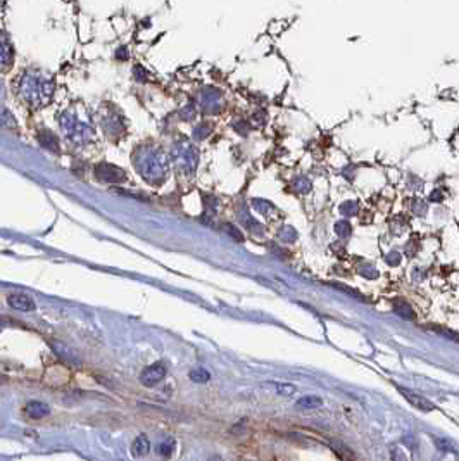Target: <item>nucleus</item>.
Returning <instances> with one entry per match:
<instances>
[{
  "label": "nucleus",
  "mask_w": 459,
  "mask_h": 461,
  "mask_svg": "<svg viewBox=\"0 0 459 461\" xmlns=\"http://www.w3.org/2000/svg\"><path fill=\"white\" fill-rule=\"evenodd\" d=\"M14 90L24 106L31 109L47 106L54 96V82L45 73L37 69H26L14 82Z\"/></svg>",
  "instance_id": "1"
},
{
  "label": "nucleus",
  "mask_w": 459,
  "mask_h": 461,
  "mask_svg": "<svg viewBox=\"0 0 459 461\" xmlns=\"http://www.w3.org/2000/svg\"><path fill=\"white\" fill-rule=\"evenodd\" d=\"M168 157L163 152H152L140 164V173L149 183H159L164 180L168 173Z\"/></svg>",
  "instance_id": "2"
},
{
  "label": "nucleus",
  "mask_w": 459,
  "mask_h": 461,
  "mask_svg": "<svg viewBox=\"0 0 459 461\" xmlns=\"http://www.w3.org/2000/svg\"><path fill=\"white\" fill-rule=\"evenodd\" d=\"M197 159L199 154L190 142H178L177 149H174V161L183 173H194L197 168Z\"/></svg>",
  "instance_id": "3"
},
{
  "label": "nucleus",
  "mask_w": 459,
  "mask_h": 461,
  "mask_svg": "<svg viewBox=\"0 0 459 461\" xmlns=\"http://www.w3.org/2000/svg\"><path fill=\"white\" fill-rule=\"evenodd\" d=\"M14 66V47L9 35L0 30V73H7Z\"/></svg>",
  "instance_id": "4"
},
{
  "label": "nucleus",
  "mask_w": 459,
  "mask_h": 461,
  "mask_svg": "<svg viewBox=\"0 0 459 461\" xmlns=\"http://www.w3.org/2000/svg\"><path fill=\"white\" fill-rule=\"evenodd\" d=\"M96 177L100 181H106V183H119V181L125 180L126 174L121 168L109 163H102L96 168Z\"/></svg>",
  "instance_id": "5"
},
{
  "label": "nucleus",
  "mask_w": 459,
  "mask_h": 461,
  "mask_svg": "<svg viewBox=\"0 0 459 461\" xmlns=\"http://www.w3.org/2000/svg\"><path fill=\"white\" fill-rule=\"evenodd\" d=\"M166 379V368L161 363H154V365L147 366L142 373H140V382L145 387H154L159 382Z\"/></svg>",
  "instance_id": "6"
},
{
  "label": "nucleus",
  "mask_w": 459,
  "mask_h": 461,
  "mask_svg": "<svg viewBox=\"0 0 459 461\" xmlns=\"http://www.w3.org/2000/svg\"><path fill=\"white\" fill-rule=\"evenodd\" d=\"M399 392L406 397V401H408L411 406L418 408V410H422V411H435V408H437L435 404H433L432 401L426 399V397H423L422 394L413 392V390H409V389H402V387H399Z\"/></svg>",
  "instance_id": "7"
},
{
  "label": "nucleus",
  "mask_w": 459,
  "mask_h": 461,
  "mask_svg": "<svg viewBox=\"0 0 459 461\" xmlns=\"http://www.w3.org/2000/svg\"><path fill=\"white\" fill-rule=\"evenodd\" d=\"M7 305L16 311H23V313H30V311L37 309V302H35V299L28 294L7 296Z\"/></svg>",
  "instance_id": "8"
},
{
  "label": "nucleus",
  "mask_w": 459,
  "mask_h": 461,
  "mask_svg": "<svg viewBox=\"0 0 459 461\" xmlns=\"http://www.w3.org/2000/svg\"><path fill=\"white\" fill-rule=\"evenodd\" d=\"M219 104H222V92L216 89H206L201 96V106L204 109H208L209 113H213V109H218Z\"/></svg>",
  "instance_id": "9"
},
{
  "label": "nucleus",
  "mask_w": 459,
  "mask_h": 461,
  "mask_svg": "<svg viewBox=\"0 0 459 461\" xmlns=\"http://www.w3.org/2000/svg\"><path fill=\"white\" fill-rule=\"evenodd\" d=\"M26 415L31 420H42V418H47L51 415V406L40 401H31L26 404Z\"/></svg>",
  "instance_id": "10"
},
{
  "label": "nucleus",
  "mask_w": 459,
  "mask_h": 461,
  "mask_svg": "<svg viewBox=\"0 0 459 461\" xmlns=\"http://www.w3.org/2000/svg\"><path fill=\"white\" fill-rule=\"evenodd\" d=\"M149 451H150L149 437L143 434L138 435L132 444V455L135 456V458H143V456L149 455Z\"/></svg>",
  "instance_id": "11"
},
{
  "label": "nucleus",
  "mask_w": 459,
  "mask_h": 461,
  "mask_svg": "<svg viewBox=\"0 0 459 461\" xmlns=\"http://www.w3.org/2000/svg\"><path fill=\"white\" fill-rule=\"evenodd\" d=\"M296 406L300 410H316V408L323 406V399L318 396H304L296 401Z\"/></svg>",
  "instance_id": "12"
},
{
  "label": "nucleus",
  "mask_w": 459,
  "mask_h": 461,
  "mask_svg": "<svg viewBox=\"0 0 459 461\" xmlns=\"http://www.w3.org/2000/svg\"><path fill=\"white\" fill-rule=\"evenodd\" d=\"M40 142L44 147L51 149V151L54 152H59V144H57V138H55V135L52 134V132L48 130H44L40 134Z\"/></svg>",
  "instance_id": "13"
},
{
  "label": "nucleus",
  "mask_w": 459,
  "mask_h": 461,
  "mask_svg": "<svg viewBox=\"0 0 459 461\" xmlns=\"http://www.w3.org/2000/svg\"><path fill=\"white\" fill-rule=\"evenodd\" d=\"M238 218L242 219V223H244V225L247 226V228L251 230L252 233H258V235H261V233L264 232V230H262V226L259 225V223L255 222V219L252 218V216L249 215V213L244 211V213H242V215H238Z\"/></svg>",
  "instance_id": "14"
},
{
  "label": "nucleus",
  "mask_w": 459,
  "mask_h": 461,
  "mask_svg": "<svg viewBox=\"0 0 459 461\" xmlns=\"http://www.w3.org/2000/svg\"><path fill=\"white\" fill-rule=\"evenodd\" d=\"M297 237H299V233H297V232H296V228H292V226H290V225L283 226V228L278 232V239H280V242H283V244H292V242H296Z\"/></svg>",
  "instance_id": "15"
},
{
  "label": "nucleus",
  "mask_w": 459,
  "mask_h": 461,
  "mask_svg": "<svg viewBox=\"0 0 459 461\" xmlns=\"http://www.w3.org/2000/svg\"><path fill=\"white\" fill-rule=\"evenodd\" d=\"M252 208L258 213H261V215H271L275 211V206L269 201H266V199H252Z\"/></svg>",
  "instance_id": "16"
},
{
  "label": "nucleus",
  "mask_w": 459,
  "mask_h": 461,
  "mask_svg": "<svg viewBox=\"0 0 459 461\" xmlns=\"http://www.w3.org/2000/svg\"><path fill=\"white\" fill-rule=\"evenodd\" d=\"M264 386H269L275 389L276 394H280V396H294V394L297 392L296 386H292V383H276V382H271V383H264Z\"/></svg>",
  "instance_id": "17"
},
{
  "label": "nucleus",
  "mask_w": 459,
  "mask_h": 461,
  "mask_svg": "<svg viewBox=\"0 0 459 461\" xmlns=\"http://www.w3.org/2000/svg\"><path fill=\"white\" fill-rule=\"evenodd\" d=\"M394 311L395 314H399V316L404 318V320H415V311L406 305V302H395Z\"/></svg>",
  "instance_id": "18"
},
{
  "label": "nucleus",
  "mask_w": 459,
  "mask_h": 461,
  "mask_svg": "<svg viewBox=\"0 0 459 461\" xmlns=\"http://www.w3.org/2000/svg\"><path fill=\"white\" fill-rule=\"evenodd\" d=\"M190 379H192V382L206 383V382H209V379H211V373H209L208 370H204V368L192 370V372H190Z\"/></svg>",
  "instance_id": "19"
},
{
  "label": "nucleus",
  "mask_w": 459,
  "mask_h": 461,
  "mask_svg": "<svg viewBox=\"0 0 459 461\" xmlns=\"http://www.w3.org/2000/svg\"><path fill=\"white\" fill-rule=\"evenodd\" d=\"M339 211H341L344 216H354L359 213V204H357L356 201H347L344 204H341Z\"/></svg>",
  "instance_id": "20"
},
{
  "label": "nucleus",
  "mask_w": 459,
  "mask_h": 461,
  "mask_svg": "<svg viewBox=\"0 0 459 461\" xmlns=\"http://www.w3.org/2000/svg\"><path fill=\"white\" fill-rule=\"evenodd\" d=\"M334 230L339 237H349L350 233H352V226H350V223L347 222V219H341V222L335 223Z\"/></svg>",
  "instance_id": "21"
},
{
  "label": "nucleus",
  "mask_w": 459,
  "mask_h": 461,
  "mask_svg": "<svg viewBox=\"0 0 459 461\" xmlns=\"http://www.w3.org/2000/svg\"><path fill=\"white\" fill-rule=\"evenodd\" d=\"M222 230L226 233V235H230L231 239L235 240V242H244V235H242V232L237 228V226L231 225V223H226V225H223Z\"/></svg>",
  "instance_id": "22"
},
{
  "label": "nucleus",
  "mask_w": 459,
  "mask_h": 461,
  "mask_svg": "<svg viewBox=\"0 0 459 461\" xmlns=\"http://www.w3.org/2000/svg\"><path fill=\"white\" fill-rule=\"evenodd\" d=\"M209 134H211V127H209L208 123L199 125V127L194 130V138L195 141H204V138L209 137Z\"/></svg>",
  "instance_id": "23"
},
{
  "label": "nucleus",
  "mask_w": 459,
  "mask_h": 461,
  "mask_svg": "<svg viewBox=\"0 0 459 461\" xmlns=\"http://www.w3.org/2000/svg\"><path fill=\"white\" fill-rule=\"evenodd\" d=\"M359 275L364 278H370V280H375V278H378V270L370 266V264H363V266H359Z\"/></svg>",
  "instance_id": "24"
},
{
  "label": "nucleus",
  "mask_w": 459,
  "mask_h": 461,
  "mask_svg": "<svg viewBox=\"0 0 459 461\" xmlns=\"http://www.w3.org/2000/svg\"><path fill=\"white\" fill-rule=\"evenodd\" d=\"M328 285H330V287H334V289H339V291L345 292V294L352 296V298L359 299V301H366V299H364L363 296L359 294V292H357V291H354V289H349V287H345V285H341V284H328Z\"/></svg>",
  "instance_id": "25"
},
{
  "label": "nucleus",
  "mask_w": 459,
  "mask_h": 461,
  "mask_svg": "<svg viewBox=\"0 0 459 461\" xmlns=\"http://www.w3.org/2000/svg\"><path fill=\"white\" fill-rule=\"evenodd\" d=\"M173 449H174V441H166L159 446V455L166 456L168 458V456L173 455Z\"/></svg>",
  "instance_id": "26"
},
{
  "label": "nucleus",
  "mask_w": 459,
  "mask_h": 461,
  "mask_svg": "<svg viewBox=\"0 0 459 461\" xmlns=\"http://www.w3.org/2000/svg\"><path fill=\"white\" fill-rule=\"evenodd\" d=\"M433 441H435V444L439 446L440 451H453V453L456 451V449H454L453 442L446 441V439H433Z\"/></svg>",
  "instance_id": "27"
},
{
  "label": "nucleus",
  "mask_w": 459,
  "mask_h": 461,
  "mask_svg": "<svg viewBox=\"0 0 459 461\" xmlns=\"http://www.w3.org/2000/svg\"><path fill=\"white\" fill-rule=\"evenodd\" d=\"M401 260H402L401 254L395 253V251H394V253H388L387 256H385V263L390 264V266H397V264L401 263Z\"/></svg>",
  "instance_id": "28"
},
{
  "label": "nucleus",
  "mask_w": 459,
  "mask_h": 461,
  "mask_svg": "<svg viewBox=\"0 0 459 461\" xmlns=\"http://www.w3.org/2000/svg\"><path fill=\"white\" fill-rule=\"evenodd\" d=\"M311 188V181L306 180V178H300V180L296 181V190L299 192H307Z\"/></svg>",
  "instance_id": "29"
},
{
  "label": "nucleus",
  "mask_w": 459,
  "mask_h": 461,
  "mask_svg": "<svg viewBox=\"0 0 459 461\" xmlns=\"http://www.w3.org/2000/svg\"><path fill=\"white\" fill-rule=\"evenodd\" d=\"M133 75H135V78L138 80L140 83H143L147 80V71L142 68V66H135V69H133Z\"/></svg>",
  "instance_id": "30"
},
{
  "label": "nucleus",
  "mask_w": 459,
  "mask_h": 461,
  "mask_svg": "<svg viewBox=\"0 0 459 461\" xmlns=\"http://www.w3.org/2000/svg\"><path fill=\"white\" fill-rule=\"evenodd\" d=\"M444 199V194L440 190H433L432 194H430V201L433 202H440Z\"/></svg>",
  "instance_id": "31"
},
{
  "label": "nucleus",
  "mask_w": 459,
  "mask_h": 461,
  "mask_svg": "<svg viewBox=\"0 0 459 461\" xmlns=\"http://www.w3.org/2000/svg\"><path fill=\"white\" fill-rule=\"evenodd\" d=\"M116 57L121 59V61H125V59H128V51H126L125 47H121L118 52H116Z\"/></svg>",
  "instance_id": "32"
}]
</instances>
